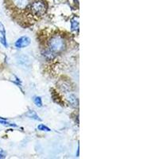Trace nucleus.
<instances>
[{"label": "nucleus", "instance_id": "obj_5", "mask_svg": "<svg viewBox=\"0 0 159 159\" xmlns=\"http://www.w3.org/2000/svg\"><path fill=\"white\" fill-rule=\"evenodd\" d=\"M71 28L72 30L76 31L79 30V18L74 17L71 21Z\"/></svg>", "mask_w": 159, "mask_h": 159}, {"label": "nucleus", "instance_id": "obj_6", "mask_svg": "<svg viewBox=\"0 0 159 159\" xmlns=\"http://www.w3.org/2000/svg\"><path fill=\"white\" fill-rule=\"evenodd\" d=\"M14 2H15V4L18 8L24 9L27 6L29 0H14Z\"/></svg>", "mask_w": 159, "mask_h": 159}, {"label": "nucleus", "instance_id": "obj_10", "mask_svg": "<svg viewBox=\"0 0 159 159\" xmlns=\"http://www.w3.org/2000/svg\"><path fill=\"white\" fill-rule=\"evenodd\" d=\"M38 129L39 130H42V131H46V132L50 131V129H49V127H46V126H45L44 124H40L38 127Z\"/></svg>", "mask_w": 159, "mask_h": 159}, {"label": "nucleus", "instance_id": "obj_2", "mask_svg": "<svg viewBox=\"0 0 159 159\" xmlns=\"http://www.w3.org/2000/svg\"><path fill=\"white\" fill-rule=\"evenodd\" d=\"M46 10H47V5L42 0H37L31 5V11L33 14L36 16L43 15L46 12Z\"/></svg>", "mask_w": 159, "mask_h": 159}, {"label": "nucleus", "instance_id": "obj_7", "mask_svg": "<svg viewBox=\"0 0 159 159\" xmlns=\"http://www.w3.org/2000/svg\"><path fill=\"white\" fill-rule=\"evenodd\" d=\"M68 100L70 103V104L72 105L73 107H77L78 106V99L74 94L69 95L68 96Z\"/></svg>", "mask_w": 159, "mask_h": 159}, {"label": "nucleus", "instance_id": "obj_9", "mask_svg": "<svg viewBox=\"0 0 159 159\" xmlns=\"http://www.w3.org/2000/svg\"><path fill=\"white\" fill-rule=\"evenodd\" d=\"M34 102L35 105H36V106H38V107H42V98L39 97V96H35L34 99Z\"/></svg>", "mask_w": 159, "mask_h": 159}, {"label": "nucleus", "instance_id": "obj_3", "mask_svg": "<svg viewBox=\"0 0 159 159\" xmlns=\"http://www.w3.org/2000/svg\"><path fill=\"white\" fill-rule=\"evenodd\" d=\"M31 40L29 37L27 36H22L21 38H18L15 42V46L16 48H18V49H21V48L26 47L28 45L30 44Z\"/></svg>", "mask_w": 159, "mask_h": 159}, {"label": "nucleus", "instance_id": "obj_1", "mask_svg": "<svg viewBox=\"0 0 159 159\" xmlns=\"http://www.w3.org/2000/svg\"><path fill=\"white\" fill-rule=\"evenodd\" d=\"M65 46V41L62 37L60 35H54L49 39V50L52 52H60L64 50Z\"/></svg>", "mask_w": 159, "mask_h": 159}, {"label": "nucleus", "instance_id": "obj_12", "mask_svg": "<svg viewBox=\"0 0 159 159\" xmlns=\"http://www.w3.org/2000/svg\"><path fill=\"white\" fill-rule=\"evenodd\" d=\"M3 157H4V156L2 155V154H0V158H3Z\"/></svg>", "mask_w": 159, "mask_h": 159}, {"label": "nucleus", "instance_id": "obj_8", "mask_svg": "<svg viewBox=\"0 0 159 159\" xmlns=\"http://www.w3.org/2000/svg\"><path fill=\"white\" fill-rule=\"evenodd\" d=\"M26 116H27V117H29V118H30V119H35V120H39V121H41V119H40L39 116L37 115V113L34 111L30 110L29 111L26 113Z\"/></svg>", "mask_w": 159, "mask_h": 159}, {"label": "nucleus", "instance_id": "obj_4", "mask_svg": "<svg viewBox=\"0 0 159 159\" xmlns=\"http://www.w3.org/2000/svg\"><path fill=\"white\" fill-rule=\"evenodd\" d=\"M0 43L3 45L4 47H8V44L6 38V30L3 24L0 22Z\"/></svg>", "mask_w": 159, "mask_h": 159}, {"label": "nucleus", "instance_id": "obj_11", "mask_svg": "<svg viewBox=\"0 0 159 159\" xmlns=\"http://www.w3.org/2000/svg\"><path fill=\"white\" fill-rule=\"evenodd\" d=\"M0 123L2 125H5V126H11V127H17L15 124H12V123H10L8 122H7L5 119H0Z\"/></svg>", "mask_w": 159, "mask_h": 159}]
</instances>
